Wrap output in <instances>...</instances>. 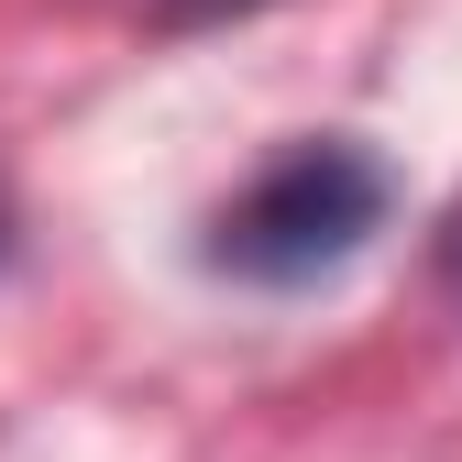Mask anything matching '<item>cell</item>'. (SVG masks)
Segmentation results:
<instances>
[{
	"label": "cell",
	"instance_id": "277c9868",
	"mask_svg": "<svg viewBox=\"0 0 462 462\" xmlns=\"http://www.w3.org/2000/svg\"><path fill=\"white\" fill-rule=\"evenodd\" d=\"M0 264H12V188H0Z\"/></svg>",
	"mask_w": 462,
	"mask_h": 462
},
{
	"label": "cell",
	"instance_id": "3957f363",
	"mask_svg": "<svg viewBox=\"0 0 462 462\" xmlns=\"http://www.w3.org/2000/svg\"><path fill=\"white\" fill-rule=\"evenodd\" d=\"M440 275H451V298H462V209H451V231H440Z\"/></svg>",
	"mask_w": 462,
	"mask_h": 462
},
{
	"label": "cell",
	"instance_id": "7a4b0ae2",
	"mask_svg": "<svg viewBox=\"0 0 462 462\" xmlns=\"http://www.w3.org/2000/svg\"><path fill=\"white\" fill-rule=\"evenodd\" d=\"M243 12H264V0H154V23H165V33H199V23H243Z\"/></svg>",
	"mask_w": 462,
	"mask_h": 462
},
{
	"label": "cell",
	"instance_id": "6da1fadb",
	"mask_svg": "<svg viewBox=\"0 0 462 462\" xmlns=\"http://www.w3.org/2000/svg\"><path fill=\"white\" fill-rule=\"evenodd\" d=\"M385 209H396V177L364 154V143H298V154H275L264 177L231 199L220 220H209V275H231V286H319V275H341L374 231H385Z\"/></svg>",
	"mask_w": 462,
	"mask_h": 462
}]
</instances>
